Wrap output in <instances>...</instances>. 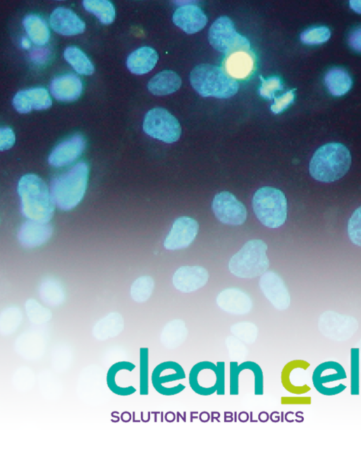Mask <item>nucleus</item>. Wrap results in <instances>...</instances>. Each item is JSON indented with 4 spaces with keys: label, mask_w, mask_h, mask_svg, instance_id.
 <instances>
[{
    "label": "nucleus",
    "mask_w": 361,
    "mask_h": 458,
    "mask_svg": "<svg viewBox=\"0 0 361 458\" xmlns=\"http://www.w3.org/2000/svg\"><path fill=\"white\" fill-rule=\"evenodd\" d=\"M22 215L30 220L49 223L54 212V201L46 183L38 176L27 174L18 184Z\"/></svg>",
    "instance_id": "f257e3e1"
},
{
    "label": "nucleus",
    "mask_w": 361,
    "mask_h": 458,
    "mask_svg": "<svg viewBox=\"0 0 361 458\" xmlns=\"http://www.w3.org/2000/svg\"><path fill=\"white\" fill-rule=\"evenodd\" d=\"M351 155L343 144L330 143L319 147L312 155L309 170L320 182L331 183L341 179L349 170Z\"/></svg>",
    "instance_id": "f03ea898"
},
{
    "label": "nucleus",
    "mask_w": 361,
    "mask_h": 458,
    "mask_svg": "<svg viewBox=\"0 0 361 458\" xmlns=\"http://www.w3.org/2000/svg\"><path fill=\"white\" fill-rule=\"evenodd\" d=\"M88 176L87 164L80 162L51 181V194L59 209L71 210L80 203L85 193Z\"/></svg>",
    "instance_id": "7ed1b4c3"
},
{
    "label": "nucleus",
    "mask_w": 361,
    "mask_h": 458,
    "mask_svg": "<svg viewBox=\"0 0 361 458\" xmlns=\"http://www.w3.org/2000/svg\"><path fill=\"white\" fill-rule=\"evenodd\" d=\"M190 81L202 97L226 99L235 95L238 90L237 80L221 68L208 64L196 66L190 72Z\"/></svg>",
    "instance_id": "20e7f679"
},
{
    "label": "nucleus",
    "mask_w": 361,
    "mask_h": 458,
    "mask_svg": "<svg viewBox=\"0 0 361 458\" xmlns=\"http://www.w3.org/2000/svg\"><path fill=\"white\" fill-rule=\"evenodd\" d=\"M267 245L261 239L247 241L228 262L231 274L240 277L252 279L263 275L269 267L267 255Z\"/></svg>",
    "instance_id": "39448f33"
},
{
    "label": "nucleus",
    "mask_w": 361,
    "mask_h": 458,
    "mask_svg": "<svg viewBox=\"0 0 361 458\" xmlns=\"http://www.w3.org/2000/svg\"><path fill=\"white\" fill-rule=\"evenodd\" d=\"M254 213L269 228H279L287 219V200L279 189L264 186L255 191L252 199Z\"/></svg>",
    "instance_id": "423d86ee"
},
{
    "label": "nucleus",
    "mask_w": 361,
    "mask_h": 458,
    "mask_svg": "<svg viewBox=\"0 0 361 458\" xmlns=\"http://www.w3.org/2000/svg\"><path fill=\"white\" fill-rule=\"evenodd\" d=\"M142 128L148 135L166 143L177 141L181 134L178 119L161 107L153 108L146 113Z\"/></svg>",
    "instance_id": "0eeeda50"
},
{
    "label": "nucleus",
    "mask_w": 361,
    "mask_h": 458,
    "mask_svg": "<svg viewBox=\"0 0 361 458\" xmlns=\"http://www.w3.org/2000/svg\"><path fill=\"white\" fill-rule=\"evenodd\" d=\"M210 44L225 55L232 52L250 49L249 40L237 32L233 21L226 16L218 18L209 30Z\"/></svg>",
    "instance_id": "6e6552de"
},
{
    "label": "nucleus",
    "mask_w": 361,
    "mask_h": 458,
    "mask_svg": "<svg viewBox=\"0 0 361 458\" xmlns=\"http://www.w3.org/2000/svg\"><path fill=\"white\" fill-rule=\"evenodd\" d=\"M185 378V372L178 363L167 361L160 363L153 369L151 381L159 394L173 396L185 389V385L180 382Z\"/></svg>",
    "instance_id": "1a4fd4ad"
},
{
    "label": "nucleus",
    "mask_w": 361,
    "mask_h": 458,
    "mask_svg": "<svg viewBox=\"0 0 361 458\" xmlns=\"http://www.w3.org/2000/svg\"><path fill=\"white\" fill-rule=\"evenodd\" d=\"M216 217L223 224L241 225L247 218L245 206L228 191L216 194L212 203Z\"/></svg>",
    "instance_id": "9d476101"
},
{
    "label": "nucleus",
    "mask_w": 361,
    "mask_h": 458,
    "mask_svg": "<svg viewBox=\"0 0 361 458\" xmlns=\"http://www.w3.org/2000/svg\"><path fill=\"white\" fill-rule=\"evenodd\" d=\"M198 231L199 224L195 219L187 216L178 217L164 239V246L171 251L185 248L195 241Z\"/></svg>",
    "instance_id": "9b49d317"
},
{
    "label": "nucleus",
    "mask_w": 361,
    "mask_h": 458,
    "mask_svg": "<svg viewBox=\"0 0 361 458\" xmlns=\"http://www.w3.org/2000/svg\"><path fill=\"white\" fill-rule=\"evenodd\" d=\"M217 366L209 361L195 363L189 373V385L192 390L201 396H209L217 390Z\"/></svg>",
    "instance_id": "f8f14e48"
},
{
    "label": "nucleus",
    "mask_w": 361,
    "mask_h": 458,
    "mask_svg": "<svg viewBox=\"0 0 361 458\" xmlns=\"http://www.w3.org/2000/svg\"><path fill=\"white\" fill-rule=\"evenodd\" d=\"M259 286L272 306L280 311L287 309L290 303L288 289L282 277L275 271L269 270L261 275Z\"/></svg>",
    "instance_id": "ddd939ff"
},
{
    "label": "nucleus",
    "mask_w": 361,
    "mask_h": 458,
    "mask_svg": "<svg viewBox=\"0 0 361 458\" xmlns=\"http://www.w3.org/2000/svg\"><path fill=\"white\" fill-rule=\"evenodd\" d=\"M320 332L326 337L338 341L350 337L357 328V320L335 312H325L319 321Z\"/></svg>",
    "instance_id": "4468645a"
},
{
    "label": "nucleus",
    "mask_w": 361,
    "mask_h": 458,
    "mask_svg": "<svg viewBox=\"0 0 361 458\" xmlns=\"http://www.w3.org/2000/svg\"><path fill=\"white\" fill-rule=\"evenodd\" d=\"M13 106L19 113L32 110H44L52 104L49 92L44 88L35 87L18 92L13 98Z\"/></svg>",
    "instance_id": "2eb2a0df"
},
{
    "label": "nucleus",
    "mask_w": 361,
    "mask_h": 458,
    "mask_svg": "<svg viewBox=\"0 0 361 458\" xmlns=\"http://www.w3.org/2000/svg\"><path fill=\"white\" fill-rule=\"evenodd\" d=\"M255 68V56L251 49H243L224 56L223 69L234 80H245Z\"/></svg>",
    "instance_id": "dca6fc26"
},
{
    "label": "nucleus",
    "mask_w": 361,
    "mask_h": 458,
    "mask_svg": "<svg viewBox=\"0 0 361 458\" xmlns=\"http://www.w3.org/2000/svg\"><path fill=\"white\" fill-rule=\"evenodd\" d=\"M208 279V271L202 266H181L172 276L173 285L183 293H190L201 289L207 283Z\"/></svg>",
    "instance_id": "f3484780"
},
{
    "label": "nucleus",
    "mask_w": 361,
    "mask_h": 458,
    "mask_svg": "<svg viewBox=\"0 0 361 458\" xmlns=\"http://www.w3.org/2000/svg\"><path fill=\"white\" fill-rule=\"evenodd\" d=\"M345 370L341 363L327 361L319 363L313 370L312 382L315 390L321 394L331 396L329 384L346 379Z\"/></svg>",
    "instance_id": "a211bd4d"
},
{
    "label": "nucleus",
    "mask_w": 361,
    "mask_h": 458,
    "mask_svg": "<svg viewBox=\"0 0 361 458\" xmlns=\"http://www.w3.org/2000/svg\"><path fill=\"white\" fill-rule=\"evenodd\" d=\"M85 141L81 135H75L59 143L51 152L48 162L54 167L67 166L82 154Z\"/></svg>",
    "instance_id": "6ab92c4d"
},
{
    "label": "nucleus",
    "mask_w": 361,
    "mask_h": 458,
    "mask_svg": "<svg viewBox=\"0 0 361 458\" xmlns=\"http://www.w3.org/2000/svg\"><path fill=\"white\" fill-rule=\"evenodd\" d=\"M216 304L224 311L233 315H245L252 308L251 297L239 288L230 287L216 296Z\"/></svg>",
    "instance_id": "aec40b11"
},
{
    "label": "nucleus",
    "mask_w": 361,
    "mask_h": 458,
    "mask_svg": "<svg viewBox=\"0 0 361 458\" xmlns=\"http://www.w3.org/2000/svg\"><path fill=\"white\" fill-rule=\"evenodd\" d=\"M173 23L187 34H194L201 30L207 23L208 18L197 5L184 4L176 9L173 14Z\"/></svg>",
    "instance_id": "412c9836"
},
{
    "label": "nucleus",
    "mask_w": 361,
    "mask_h": 458,
    "mask_svg": "<svg viewBox=\"0 0 361 458\" xmlns=\"http://www.w3.org/2000/svg\"><path fill=\"white\" fill-rule=\"evenodd\" d=\"M51 28L61 35H76L82 33L85 23L72 10L57 7L50 15Z\"/></svg>",
    "instance_id": "4be33fe9"
},
{
    "label": "nucleus",
    "mask_w": 361,
    "mask_h": 458,
    "mask_svg": "<svg viewBox=\"0 0 361 458\" xmlns=\"http://www.w3.org/2000/svg\"><path fill=\"white\" fill-rule=\"evenodd\" d=\"M310 364L304 360L296 359L287 363L281 373V382L283 388L293 394H302L311 390L307 384L301 381L302 371L307 370Z\"/></svg>",
    "instance_id": "5701e85b"
},
{
    "label": "nucleus",
    "mask_w": 361,
    "mask_h": 458,
    "mask_svg": "<svg viewBox=\"0 0 361 458\" xmlns=\"http://www.w3.org/2000/svg\"><path fill=\"white\" fill-rule=\"evenodd\" d=\"M82 91L80 78L73 73L56 76L50 83V92L55 99L63 102L78 100Z\"/></svg>",
    "instance_id": "b1692460"
},
{
    "label": "nucleus",
    "mask_w": 361,
    "mask_h": 458,
    "mask_svg": "<svg viewBox=\"0 0 361 458\" xmlns=\"http://www.w3.org/2000/svg\"><path fill=\"white\" fill-rule=\"evenodd\" d=\"M52 233L53 228L49 223L28 219L21 225L18 238L23 246L32 248L47 243Z\"/></svg>",
    "instance_id": "393cba45"
},
{
    "label": "nucleus",
    "mask_w": 361,
    "mask_h": 458,
    "mask_svg": "<svg viewBox=\"0 0 361 458\" xmlns=\"http://www.w3.org/2000/svg\"><path fill=\"white\" fill-rule=\"evenodd\" d=\"M158 59V54L152 47H141L128 55L126 66L130 73L142 75L152 70Z\"/></svg>",
    "instance_id": "a878e982"
},
{
    "label": "nucleus",
    "mask_w": 361,
    "mask_h": 458,
    "mask_svg": "<svg viewBox=\"0 0 361 458\" xmlns=\"http://www.w3.org/2000/svg\"><path fill=\"white\" fill-rule=\"evenodd\" d=\"M180 85V77L173 71L165 70L149 80L147 88L153 95H166L177 91Z\"/></svg>",
    "instance_id": "bb28decb"
},
{
    "label": "nucleus",
    "mask_w": 361,
    "mask_h": 458,
    "mask_svg": "<svg viewBox=\"0 0 361 458\" xmlns=\"http://www.w3.org/2000/svg\"><path fill=\"white\" fill-rule=\"evenodd\" d=\"M24 28L32 42L39 46L48 43L50 31L47 23L39 16L29 14L23 20Z\"/></svg>",
    "instance_id": "cd10ccee"
},
{
    "label": "nucleus",
    "mask_w": 361,
    "mask_h": 458,
    "mask_svg": "<svg viewBox=\"0 0 361 458\" xmlns=\"http://www.w3.org/2000/svg\"><path fill=\"white\" fill-rule=\"evenodd\" d=\"M324 82L329 92L336 97L347 93L352 86L350 74L341 68L330 69L325 75Z\"/></svg>",
    "instance_id": "c85d7f7f"
},
{
    "label": "nucleus",
    "mask_w": 361,
    "mask_h": 458,
    "mask_svg": "<svg viewBox=\"0 0 361 458\" xmlns=\"http://www.w3.org/2000/svg\"><path fill=\"white\" fill-rule=\"evenodd\" d=\"M188 330L184 321L175 319L169 322L161 335V342L167 349H176L186 339Z\"/></svg>",
    "instance_id": "c756f323"
},
{
    "label": "nucleus",
    "mask_w": 361,
    "mask_h": 458,
    "mask_svg": "<svg viewBox=\"0 0 361 458\" xmlns=\"http://www.w3.org/2000/svg\"><path fill=\"white\" fill-rule=\"evenodd\" d=\"M66 61L81 75L90 76L94 73V66L89 57L78 47H67L63 52Z\"/></svg>",
    "instance_id": "7c9ffc66"
},
{
    "label": "nucleus",
    "mask_w": 361,
    "mask_h": 458,
    "mask_svg": "<svg viewBox=\"0 0 361 458\" xmlns=\"http://www.w3.org/2000/svg\"><path fill=\"white\" fill-rule=\"evenodd\" d=\"M123 328V319L120 314L112 313L95 325L93 334L99 339H105L117 335Z\"/></svg>",
    "instance_id": "2f4dec72"
},
{
    "label": "nucleus",
    "mask_w": 361,
    "mask_h": 458,
    "mask_svg": "<svg viewBox=\"0 0 361 458\" xmlns=\"http://www.w3.org/2000/svg\"><path fill=\"white\" fill-rule=\"evenodd\" d=\"M82 5L86 11L94 14L102 24L109 25L115 19V8L109 1L85 0Z\"/></svg>",
    "instance_id": "473e14b6"
},
{
    "label": "nucleus",
    "mask_w": 361,
    "mask_h": 458,
    "mask_svg": "<svg viewBox=\"0 0 361 458\" xmlns=\"http://www.w3.org/2000/svg\"><path fill=\"white\" fill-rule=\"evenodd\" d=\"M39 293L42 299L50 304H58L64 299V289L61 283L51 277L44 278L39 284Z\"/></svg>",
    "instance_id": "72a5a7b5"
},
{
    "label": "nucleus",
    "mask_w": 361,
    "mask_h": 458,
    "mask_svg": "<svg viewBox=\"0 0 361 458\" xmlns=\"http://www.w3.org/2000/svg\"><path fill=\"white\" fill-rule=\"evenodd\" d=\"M154 287V279L150 276H141L131 284L130 294L136 302H145L152 295Z\"/></svg>",
    "instance_id": "f704fd0d"
},
{
    "label": "nucleus",
    "mask_w": 361,
    "mask_h": 458,
    "mask_svg": "<svg viewBox=\"0 0 361 458\" xmlns=\"http://www.w3.org/2000/svg\"><path fill=\"white\" fill-rule=\"evenodd\" d=\"M331 37V31L326 26H314L304 30L300 35V40L310 45L326 42Z\"/></svg>",
    "instance_id": "c9c22d12"
},
{
    "label": "nucleus",
    "mask_w": 361,
    "mask_h": 458,
    "mask_svg": "<svg viewBox=\"0 0 361 458\" xmlns=\"http://www.w3.org/2000/svg\"><path fill=\"white\" fill-rule=\"evenodd\" d=\"M231 333L243 342L252 344L257 338L258 328L250 322H241L231 327Z\"/></svg>",
    "instance_id": "e433bc0d"
},
{
    "label": "nucleus",
    "mask_w": 361,
    "mask_h": 458,
    "mask_svg": "<svg viewBox=\"0 0 361 458\" xmlns=\"http://www.w3.org/2000/svg\"><path fill=\"white\" fill-rule=\"evenodd\" d=\"M350 389L351 395L360 394V349L351 348L350 354Z\"/></svg>",
    "instance_id": "4c0bfd02"
},
{
    "label": "nucleus",
    "mask_w": 361,
    "mask_h": 458,
    "mask_svg": "<svg viewBox=\"0 0 361 458\" xmlns=\"http://www.w3.org/2000/svg\"><path fill=\"white\" fill-rule=\"evenodd\" d=\"M347 232L350 241L361 247V206L354 210L349 218Z\"/></svg>",
    "instance_id": "58836bf2"
},
{
    "label": "nucleus",
    "mask_w": 361,
    "mask_h": 458,
    "mask_svg": "<svg viewBox=\"0 0 361 458\" xmlns=\"http://www.w3.org/2000/svg\"><path fill=\"white\" fill-rule=\"evenodd\" d=\"M149 355L147 348L140 350V394L149 393Z\"/></svg>",
    "instance_id": "ea45409f"
},
{
    "label": "nucleus",
    "mask_w": 361,
    "mask_h": 458,
    "mask_svg": "<svg viewBox=\"0 0 361 458\" xmlns=\"http://www.w3.org/2000/svg\"><path fill=\"white\" fill-rule=\"evenodd\" d=\"M262 83L259 89V95L265 98L271 100L274 97V94L278 90L283 89L281 80L278 76H272L264 79L259 76Z\"/></svg>",
    "instance_id": "a19ab883"
},
{
    "label": "nucleus",
    "mask_w": 361,
    "mask_h": 458,
    "mask_svg": "<svg viewBox=\"0 0 361 458\" xmlns=\"http://www.w3.org/2000/svg\"><path fill=\"white\" fill-rule=\"evenodd\" d=\"M27 315L32 322H44L49 319L50 312L42 307L35 300L30 299L26 303Z\"/></svg>",
    "instance_id": "79ce46f5"
},
{
    "label": "nucleus",
    "mask_w": 361,
    "mask_h": 458,
    "mask_svg": "<svg viewBox=\"0 0 361 458\" xmlns=\"http://www.w3.org/2000/svg\"><path fill=\"white\" fill-rule=\"evenodd\" d=\"M229 355L232 358H243L247 354L246 346L235 337H228L226 340Z\"/></svg>",
    "instance_id": "37998d69"
},
{
    "label": "nucleus",
    "mask_w": 361,
    "mask_h": 458,
    "mask_svg": "<svg viewBox=\"0 0 361 458\" xmlns=\"http://www.w3.org/2000/svg\"><path fill=\"white\" fill-rule=\"evenodd\" d=\"M295 98L294 90H290L280 97H274L271 110L274 114H279L287 109Z\"/></svg>",
    "instance_id": "c03bdc74"
},
{
    "label": "nucleus",
    "mask_w": 361,
    "mask_h": 458,
    "mask_svg": "<svg viewBox=\"0 0 361 458\" xmlns=\"http://www.w3.org/2000/svg\"><path fill=\"white\" fill-rule=\"evenodd\" d=\"M16 141L14 132L11 128L1 127L0 128V150H6L13 147Z\"/></svg>",
    "instance_id": "a18cd8bd"
},
{
    "label": "nucleus",
    "mask_w": 361,
    "mask_h": 458,
    "mask_svg": "<svg viewBox=\"0 0 361 458\" xmlns=\"http://www.w3.org/2000/svg\"><path fill=\"white\" fill-rule=\"evenodd\" d=\"M217 366V390L216 394L217 395H224L226 392V371H225V362H216Z\"/></svg>",
    "instance_id": "49530a36"
},
{
    "label": "nucleus",
    "mask_w": 361,
    "mask_h": 458,
    "mask_svg": "<svg viewBox=\"0 0 361 458\" xmlns=\"http://www.w3.org/2000/svg\"><path fill=\"white\" fill-rule=\"evenodd\" d=\"M312 398L310 396H284L281 397V404L283 405L310 404Z\"/></svg>",
    "instance_id": "de8ad7c7"
},
{
    "label": "nucleus",
    "mask_w": 361,
    "mask_h": 458,
    "mask_svg": "<svg viewBox=\"0 0 361 458\" xmlns=\"http://www.w3.org/2000/svg\"><path fill=\"white\" fill-rule=\"evenodd\" d=\"M348 44L355 52L361 53V27L355 28L348 36Z\"/></svg>",
    "instance_id": "09e8293b"
},
{
    "label": "nucleus",
    "mask_w": 361,
    "mask_h": 458,
    "mask_svg": "<svg viewBox=\"0 0 361 458\" xmlns=\"http://www.w3.org/2000/svg\"><path fill=\"white\" fill-rule=\"evenodd\" d=\"M349 6L355 12L361 14V0H350Z\"/></svg>",
    "instance_id": "8fccbe9b"
},
{
    "label": "nucleus",
    "mask_w": 361,
    "mask_h": 458,
    "mask_svg": "<svg viewBox=\"0 0 361 458\" xmlns=\"http://www.w3.org/2000/svg\"><path fill=\"white\" fill-rule=\"evenodd\" d=\"M22 44H23V47L27 48V47H29V42L26 39H23Z\"/></svg>",
    "instance_id": "3c124183"
}]
</instances>
